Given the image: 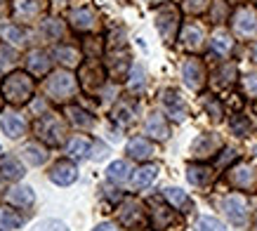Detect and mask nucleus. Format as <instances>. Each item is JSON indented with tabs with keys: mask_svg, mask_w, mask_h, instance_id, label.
I'll return each mask as SVG.
<instances>
[{
	"mask_svg": "<svg viewBox=\"0 0 257 231\" xmlns=\"http://www.w3.org/2000/svg\"><path fill=\"white\" fill-rule=\"evenodd\" d=\"M229 128H231V132H234L236 137H248V132H250V121H248V116H241V113L231 116V121H229Z\"/></svg>",
	"mask_w": 257,
	"mask_h": 231,
	"instance_id": "58836bf2",
	"label": "nucleus"
},
{
	"mask_svg": "<svg viewBox=\"0 0 257 231\" xmlns=\"http://www.w3.org/2000/svg\"><path fill=\"white\" fill-rule=\"evenodd\" d=\"M50 179L59 186H71L76 179H78V168H76L71 161H59L52 165V170H50Z\"/></svg>",
	"mask_w": 257,
	"mask_h": 231,
	"instance_id": "dca6fc26",
	"label": "nucleus"
},
{
	"mask_svg": "<svg viewBox=\"0 0 257 231\" xmlns=\"http://www.w3.org/2000/svg\"><path fill=\"white\" fill-rule=\"evenodd\" d=\"M226 182L241 191H257V170L248 163H238L226 172Z\"/></svg>",
	"mask_w": 257,
	"mask_h": 231,
	"instance_id": "0eeeda50",
	"label": "nucleus"
},
{
	"mask_svg": "<svg viewBox=\"0 0 257 231\" xmlns=\"http://www.w3.org/2000/svg\"><path fill=\"white\" fill-rule=\"evenodd\" d=\"M106 177H109L111 182H116V184L125 182V179L130 177V168H127V163H125V161H116V163H111L109 170H106Z\"/></svg>",
	"mask_w": 257,
	"mask_h": 231,
	"instance_id": "c9c22d12",
	"label": "nucleus"
},
{
	"mask_svg": "<svg viewBox=\"0 0 257 231\" xmlns=\"http://www.w3.org/2000/svg\"><path fill=\"white\" fill-rule=\"evenodd\" d=\"M101 40L99 38H87L85 43H83V50H85V54H87V59H97L101 54Z\"/></svg>",
	"mask_w": 257,
	"mask_h": 231,
	"instance_id": "a18cd8bd",
	"label": "nucleus"
},
{
	"mask_svg": "<svg viewBox=\"0 0 257 231\" xmlns=\"http://www.w3.org/2000/svg\"><path fill=\"white\" fill-rule=\"evenodd\" d=\"M156 177H158V168H156V165H142V168L135 172L133 186H135V189H147V186H151L154 182H156Z\"/></svg>",
	"mask_w": 257,
	"mask_h": 231,
	"instance_id": "c85d7f7f",
	"label": "nucleus"
},
{
	"mask_svg": "<svg viewBox=\"0 0 257 231\" xmlns=\"http://www.w3.org/2000/svg\"><path fill=\"white\" fill-rule=\"evenodd\" d=\"M241 85H243V92H245V97L257 99V73H248V76L241 80Z\"/></svg>",
	"mask_w": 257,
	"mask_h": 231,
	"instance_id": "c03bdc74",
	"label": "nucleus"
},
{
	"mask_svg": "<svg viewBox=\"0 0 257 231\" xmlns=\"http://www.w3.org/2000/svg\"><path fill=\"white\" fill-rule=\"evenodd\" d=\"M135 116H137V101L135 99H120L116 104V108H113V121H116L120 128L133 125Z\"/></svg>",
	"mask_w": 257,
	"mask_h": 231,
	"instance_id": "4be33fe9",
	"label": "nucleus"
},
{
	"mask_svg": "<svg viewBox=\"0 0 257 231\" xmlns=\"http://www.w3.org/2000/svg\"><path fill=\"white\" fill-rule=\"evenodd\" d=\"M0 175L5 179H22L24 177L22 161H17L15 156H5V158L0 161Z\"/></svg>",
	"mask_w": 257,
	"mask_h": 231,
	"instance_id": "c756f323",
	"label": "nucleus"
},
{
	"mask_svg": "<svg viewBox=\"0 0 257 231\" xmlns=\"http://www.w3.org/2000/svg\"><path fill=\"white\" fill-rule=\"evenodd\" d=\"M224 212L229 217V222L236 224V226H245L248 224V203L238 193H231V196L224 198Z\"/></svg>",
	"mask_w": 257,
	"mask_h": 231,
	"instance_id": "ddd939ff",
	"label": "nucleus"
},
{
	"mask_svg": "<svg viewBox=\"0 0 257 231\" xmlns=\"http://www.w3.org/2000/svg\"><path fill=\"white\" fill-rule=\"evenodd\" d=\"M76 92H78V80L69 71H55L45 80V94L59 104H66L71 97H76Z\"/></svg>",
	"mask_w": 257,
	"mask_h": 231,
	"instance_id": "f03ea898",
	"label": "nucleus"
},
{
	"mask_svg": "<svg viewBox=\"0 0 257 231\" xmlns=\"http://www.w3.org/2000/svg\"><path fill=\"white\" fill-rule=\"evenodd\" d=\"M66 116H69L71 123L78 125V128H85V130L94 128V116L87 113L85 108H80V106H66Z\"/></svg>",
	"mask_w": 257,
	"mask_h": 231,
	"instance_id": "7c9ffc66",
	"label": "nucleus"
},
{
	"mask_svg": "<svg viewBox=\"0 0 257 231\" xmlns=\"http://www.w3.org/2000/svg\"><path fill=\"white\" fill-rule=\"evenodd\" d=\"M203 106H205L208 116H210L215 123H219V121H222V116H224V108H222V104H219L217 97H212V94H205V97H203Z\"/></svg>",
	"mask_w": 257,
	"mask_h": 231,
	"instance_id": "4c0bfd02",
	"label": "nucleus"
},
{
	"mask_svg": "<svg viewBox=\"0 0 257 231\" xmlns=\"http://www.w3.org/2000/svg\"><path fill=\"white\" fill-rule=\"evenodd\" d=\"M210 19L215 24H222L229 19V5H226L224 0H215L210 5Z\"/></svg>",
	"mask_w": 257,
	"mask_h": 231,
	"instance_id": "ea45409f",
	"label": "nucleus"
},
{
	"mask_svg": "<svg viewBox=\"0 0 257 231\" xmlns=\"http://www.w3.org/2000/svg\"><path fill=\"white\" fill-rule=\"evenodd\" d=\"M69 22H71V29H73V31L92 33V31H97V26H99V17H97V12H94L90 5H80V8L71 10Z\"/></svg>",
	"mask_w": 257,
	"mask_h": 231,
	"instance_id": "9b49d317",
	"label": "nucleus"
},
{
	"mask_svg": "<svg viewBox=\"0 0 257 231\" xmlns=\"http://www.w3.org/2000/svg\"><path fill=\"white\" fill-rule=\"evenodd\" d=\"M3 36H5V40L15 43V45H22V47L29 43V33L24 31L19 24H8V26L3 29Z\"/></svg>",
	"mask_w": 257,
	"mask_h": 231,
	"instance_id": "72a5a7b5",
	"label": "nucleus"
},
{
	"mask_svg": "<svg viewBox=\"0 0 257 231\" xmlns=\"http://www.w3.org/2000/svg\"><path fill=\"white\" fill-rule=\"evenodd\" d=\"M151 3H154V5H161V3H163V0H151Z\"/></svg>",
	"mask_w": 257,
	"mask_h": 231,
	"instance_id": "603ef678",
	"label": "nucleus"
},
{
	"mask_svg": "<svg viewBox=\"0 0 257 231\" xmlns=\"http://www.w3.org/2000/svg\"><path fill=\"white\" fill-rule=\"evenodd\" d=\"M250 3H255V5H257V0H250Z\"/></svg>",
	"mask_w": 257,
	"mask_h": 231,
	"instance_id": "864d4df0",
	"label": "nucleus"
},
{
	"mask_svg": "<svg viewBox=\"0 0 257 231\" xmlns=\"http://www.w3.org/2000/svg\"><path fill=\"white\" fill-rule=\"evenodd\" d=\"M182 78H184V83L187 87H191L194 92H201L205 80H208V73H205V66L198 57H187L184 62H182Z\"/></svg>",
	"mask_w": 257,
	"mask_h": 231,
	"instance_id": "1a4fd4ad",
	"label": "nucleus"
},
{
	"mask_svg": "<svg viewBox=\"0 0 257 231\" xmlns=\"http://www.w3.org/2000/svg\"><path fill=\"white\" fill-rule=\"evenodd\" d=\"M22 158L29 161L31 165H40V163L47 161V151L43 147H38V144H26L22 149Z\"/></svg>",
	"mask_w": 257,
	"mask_h": 231,
	"instance_id": "f704fd0d",
	"label": "nucleus"
},
{
	"mask_svg": "<svg viewBox=\"0 0 257 231\" xmlns=\"http://www.w3.org/2000/svg\"><path fill=\"white\" fill-rule=\"evenodd\" d=\"M109 73L116 80H123L127 69H130V54H127V47L120 45V47H113L109 54Z\"/></svg>",
	"mask_w": 257,
	"mask_h": 231,
	"instance_id": "f3484780",
	"label": "nucleus"
},
{
	"mask_svg": "<svg viewBox=\"0 0 257 231\" xmlns=\"http://www.w3.org/2000/svg\"><path fill=\"white\" fill-rule=\"evenodd\" d=\"M92 231H118L116 229V224H109V222H104V224H97Z\"/></svg>",
	"mask_w": 257,
	"mask_h": 231,
	"instance_id": "8fccbe9b",
	"label": "nucleus"
},
{
	"mask_svg": "<svg viewBox=\"0 0 257 231\" xmlns=\"http://www.w3.org/2000/svg\"><path fill=\"white\" fill-rule=\"evenodd\" d=\"M252 59H255V62H257V43H255V45H252Z\"/></svg>",
	"mask_w": 257,
	"mask_h": 231,
	"instance_id": "3c124183",
	"label": "nucleus"
},
{
	"mask_svg": "<svg viewBox=\"0 0 257 231\" xmlns=\"http://www.w3.org/2000/svg\"><path fill=\"white\" fill-rule=\"evenodd\" d=\"M144 85H147V71H144V66L135 64V66H133V76H130V92L140 94L142 90H144Z\"/></svg>",
	"mask_w": 257,
	"mask_h": 231,
	"instance_id": "e433bc0d",
	"label": "nucleus"
},
{
	"mask_svg": "<svg viewBox=\"0 0 257 231\" xmlns=\"http://www.w3.org/2000/svg\"><path fill=\"white\" fill-rule=\"evenodd\" d=\"M0 130H3V135H8L10 139H17L24 135L26 123H24L22 116L15 113V111H3L0 113Z\"/></svg>",
	"mask_w": 257,
	"mask_h": 231,
	"instance_id": "a211bd4d",
	"label": "nucleus"
},
{
	"mask_svg": "<svg viewBox=\"0 0 257 231\" xmlns=\"http://www.w3.org/2000/svg\"><path fill=\"white\" fill-rule=\"evenodd\" d=\"M50 0H12V15L17 22H36L43 12H47Z\"/></svg>",
	"mask_w": 257,
	"mask_h": 231,
	"instance_id": "9d476101",
	"label": "nucleus"
},
{
	"mask_svg": "<svg viewBox=\"0 0 257 231\" xmlns=\"http://www.w3.org/2000/svg\"><path fill=\"white\" fill-rule=\"evenodd\" d=\"M222 149V139L217 137V135H201V137L194 139V144H191V154L198 158V161H203V158H210V156H215Z\"/></svg>",
	"mask_w": 257,
	"mask_h": 231,
	"instance_id": "2eb2a0df",
	"label": "nucleus"
},
{
	"mask_svg": "<svg viewBox=\"0 0 257 231\" xmlns=\"http://www.w3.org/2000/svg\"><path fill=\"white\" fill-rule=\"evenodd\" d=\"M175 222H177V215L172 212V208H165V205H154V210H151V224H154V229H156V231L170 229Z\"/></svg>",
	"mask_w": 257,
	"mask_h": 231,
	"instance_id": "393cba45",
	"label": "nucleus"
},
{
	"mask_svg": "<svg viewBox=\"0 0 257 231\" xmlns=\"http://www.w3.org/2000/svg\"><path fill=\"white\" fill-rule=\"evenodd\" d=\"M36 137L43 139L50 147H59L66 137V123L59 113H45L36 121Z\"/></svg>",
	"mask_w": 257,
	"mask_h": 231,
	"instance_id": "7ed1b4c3",
	"label": "nucleus"
},
{
	"mask_svg": "<svg viewBox=\"0 0 257 231\" xmlns=\"http://www.w3.org/2000/svg\"><path fill=\"white\" fill-rule=\"evenodd\" d=\"M45 31H47V36H50L52 40H59L64 36V24L59 22V19H47Z\"/></svg>",
	"mask_w": 257,
	"mask_h": 231,
	"instance_id": "49530a36",
	"label": "nucleus"
},
{
	"mask_svg": "<svg viewBox=\"0 0 257 231\" xmlns=\"http://www.w3.org/2000/svg\"><path fill=\"white\" fill-rule=\"evenodd\" d=\"M0 5H3V3H0Z\"/></svg>",
	"mask_w": 257,
	"mask_h": 231,
	"instance_id": "5fc2aeb1",
	"label": "nucleus"
},
{
	"mask_svg": "<svg viewBox=\"0 0 257 231\" xmlns=\"http://www.w3.org/2000/svg\"><path fill=\"white\" fill-rule=\"evenodd\" d=\"M26 66H29V73H33V76H45V73H50L52 59L43 50H31L26 54Z\"/></svg>",
	"mask_w": 257,
	"mask_h": 231,
	"instance_id": "412c9836",
	"label": "nucleus"
},
{
	"mask_svg": "<svg viewBox=\"0 0 257 231\" xmlns=\"http://www.w3.org/2000/svg\"><path fill=\"white\" fill-rule=\"evenodd\" d=\"M161 101H163V108L168 111V116H170L172 121L182 123V121H184V118L189 116L187 101L182 99V94H179L177 90H163V94H161Z\"/></svg>",
	"mask_w": 257,
	"mask_h": 231,
	"instance_id": "4468645a",
	"label": "nucleus"
},
{
	"mask_svg": "<svg viewBox=\"0 0 257 231\" xmlns=\"http://www.w3.org/2000/svg\"><path fill=\"white\" fill-rule=\"evenodd\" d=\"M90 147H92V144H90V139L87 137H73L69 142V147H66V151H69V156L71 158H85L87 154H90Z\"/></svg>",
	"mask_w": 257,
	"mask_h": 231,
	"instance_id": "473e14b6",
	"label": "nucleus"
},
{
	"mask_svg": "<svg viewBox=\"0 0 257 231\" xmlns=\"http://www.w3.org/2000/svg\"><path fill=\"white\" fill-rule=\"evenodd\" d=\"M3 198L12 208H31L33 200H36V193H33L31 186H12V189H8V193Z\"/></svg>",
	"mask_w": 257,
	"mask_h": 231,
	"instance_id": "6ab92c4d",
	"label": "nucleus"
},
{
	"mask_svg": "<svg viewBox=\"0 0 257 231\" xmlns=\"http://www.w3.org/2000/svg\"><path fill=\"white\" fill-rule=\"evenodd\" d=\"M36 231H69V229H66L64 224H59V222H52V219H50V222H43V224H38V226H36Z\"/></svg>",
	"mask_w": 257,
	"mask_h": 231,
	"instance_id": "09e8293b",
	"label": "nucleus"
},
{
	"mask_svg": "<svg viewBox=\"0 0 257 231\" xmlns=\"http://www.w3.org/2000/svg\"><path fill=\"white\" fill-rule=\"evenodd\" d=\"M33 90H36V83H33L31 73H24V71H12L5 80H3V87H0V94L8 104H15V106H22V104H29L33 97Z\"/></svg>",
	"mask_w": 257,
	"mask_h": 231,
	"instance_id": "f257e3e1",
	"label": "nucleus"
},
{
	"mask_svg": "<svg viewBox=\"0 0 257 231\" xmlns=\"http://www.w3.org/2000/svg\"><path fill=\"white\" fill-rule=\"evenodd\" d=\"M144 130H147V135H151L154 139H158V142H165V139L170 137V125H168V121H165V116L158 113V111H154V113L147 116Z\"/></svg>",
	"mask_w": 257,
	"mask_h": 231,
	"instance_id": "aec40b11",
	"label": "nucleus"
},
{
	"mask_svg": "<svg viewBox=\"0 0 257 231\" xmlns=\"http://www.w3.org/2000/svg\"><path fill=\"white\" fill-rule=\"evenodd\" d=\"M17 59L15 50H10L8 45H0V66H10Z\"/></svg>",
	"mask_w": 257,
	"mask_h": 231,
	"instance_id": "de8ad7c7",
	"label": "nucleus"
},
{
	"mask_svg": "<svg viewBox=\"0 0 257 231\" xmlns=\"http://www.w3.org/2000/svg\"><path fill=\"white\" fill-rule=\"evenodd\" d=\"M118 222L123 226H127V229H144L149 222L147 210H144V205L140 200H133V198L125 200L123 208L118 210Z\"/></svg>",
	"mask_w": 257,
	"mask_h": 231,
	"instance_id": "6e6552de",
	"label": "nucleus"
},
{
	"mask_svg": "<svg viewBox=\"0 0 257 231\" xmlns=\"http://www.w3.org/2000/svg\"><path fill=\"white\" fill-rule=\"evenodd\" d=\"M165 198H168V203H170L172 208H177L179 212H189V210H191V198H189L182 189H177V186H168V189H165Z\"/></svg>",
	"mask_w": 257,
	"mask_h": 231,
	"instance_id": "cd10ccee",
	"label": "nucleus"
},
{
	"mask_svg": "<svg viewBox=\"0 0 257 231\" xmlns=\"http://www.w3.org/2000/svg\"><path fill=\"white\" fill-rule=\"evenodd\" d=\"M127 154H130V158H135V161H149L151 156L156 154V147L144 137H135L127 142Z\"/></svg>",
	"mask_w": 257,
	"mask_h": 231,
	"instance_id": "5701e85b",
	"label": "nucleus"
},
{
	"mask_svg": "<svg viewBox=\"0 0 257 231\" xmlns=\"http://www.w3.org/2000/svg\"><path fill=\"white\" fill-rule=\"evenodd\" d=\"M215 0H184V10H187L189 15H203V12H208L210 5Z\"/></svg>",
	"mask_w": 257,
	"mask_h": 231,
	"instance_id": "79ce46f5",
	"label": "nucleus"
},
{
	"mask_svg": "<svg viewBox=\"0 0 257 231\" xmlns=\"http://www.w3.org/2000/svg\"><path fill=\"white\" fill-rule=\"evenodd\" d=\"M78 83L83 85V90L90 94L99 92L104 83H106V71L97 59H90L78 69Z\"/></svg>",
	"mask_w": 257,
	"mask_h": 231,
	"instance_id": "423d86ee",
	"label": "nucleus"
},
{
	"mask_svg": "<svg viewBox=\"0 0 257 231\" xmlns=\"http://www.w3.org/2000/svg\"><path fill=\"white\" fill-rule=\"evenodd\" d=\"M179 24H182V15H179V8L172 5V3H165L156 10V29L161 33L163 43H175L179 31Z\"/></svg>",
	"mask_w": 257,
	"mask_h": 231,
	"instance_id": "20e7f679",
	"label": "nucleus"
},
{
	"mask_svg": "<svg viewBox=\"0 0 257 231\" xmlns=\"http://www.w3.org/2000/svg\"><path fill=\"white\" fill-rule=\"evenodd\" d=\"M210 45H212V50H215L219 57H229V54H231V50H234V38L229 36V31L217 29V31L212 33Z\"/></svg>",
	"mask_w": 257,
	"mask_h": 231,
	"instance_id": "a878e982",
	"label": "nucleus"
},
{
	"mask_svg": "<svg viewBox=\"0 0 257 231\" xmlns=\"http://www.w3.org/2000/svg\"><path fill=\"white\" fill-rule=\"evenodd\" d=\"M196 229L198 231H224V224L219 222V219H215V217H210V215H203V217H198Z\"/></svg>",
	"mask_w": 257,
	"mask_h": 231,
	"instance_id": "a19ab883",
	"label": "nucleus"
},
{
	"mask_svg": "<svg viewBox=\"0 0 257 231\" xmlns=\"http://www.w3.org/2000/svg\"><path fill=\"white\" fill-rule=\"evenodd\" d=\"M236 73H238V69H236V64H222L215 73H212V85H217V87H231V85L236 83Z\"/></svg>",
	"mask_w": 257,
	"mask_h": 231,
	"instance_id": "bb28decb",
	"label": "nucleus"
},
{
	"mask_svg": "<svg viewBox=\"0 0 257 231\" xmlns=\"http://www.w3.org/2000/svg\"><path fill=\"white\" fill-rule=\"evenodd\" d=\"M0 226L3 229H19L22 226V217L15 215L12 210H0Z\"/></svg>",
	"mask_w": 257,
	"mask_h": 231,
	"instance_id": "37998d69",
	"label": "nucleus"
},
{
	"mask_svg": "<svg viewBox=\"0 0 257 231\" xmlns=\"http://www.w3.org/2000/svg\"><path fill=\"white\" fill-rule=\"evenodd\" d=\"M55 54H57V59L64 64V66H78L80 64V52L76 50V47H71V45H59L55 50Z\"/></svg>",
	"mask_w": 257,
	"mask_h": 231,
	"instance_id": "2f4dec72",
	"label": "nucleus"
},
{
	"mask_svg": "<svg viewBox=\"0 0 257 231\" xmlns=\"http://www.w3.org/2000/svg\"><path fill=\"white\" fill-rule=\"evenodd\" d=\"M179 43L184 50L189 52H198L203 45H205V29H203L198 22H189L182 26V33H179Z\"/></svg>",
	"mask_w": 257,
	"mask_h": 231,
	"instance_id": "f8f14e48",
	"label": "nucleus"
},
{
	"mask_svg": "<svg viewBox=\"0 0 257 231\" xmlns=\"http://www.w3.org/2000/svg\"><path fill=\"white\" fill-rule=\"evenodd\" d=\"M187 179L194 186H208L215 179V170L210 165H203V163H196V165H189L187 170Z\"/></svg>",
	"mask_w": 257,
	"mask_h": 231,
	"instance_id": "b1692460",
	"label": "nucleus"
},
{
	"mask_svg": "<svg viewBox=\"0 0 257 231\" xmlns=\"http://www.w3.org/2000/svg\"><path fill=\"white\" fill-rule=\"evenodd\" d=\"M231 29L238 38H250L257 33V10L252 5H238L231 12Z\"/></svg>",
	"mask_w": 257,
	"mask_h": 231,
	"instance_id": "39448f33",
	"label": "nucleus"
}]
</instances>
